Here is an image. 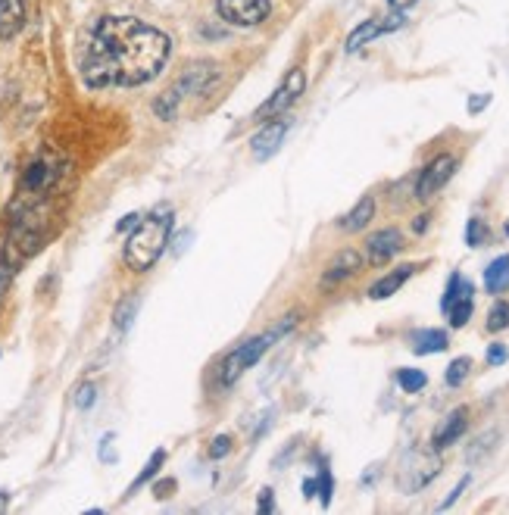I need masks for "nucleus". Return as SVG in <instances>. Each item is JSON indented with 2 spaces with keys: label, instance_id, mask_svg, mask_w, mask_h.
<instances>
[{
  "label": "nucleus",
  "instance_id": "10",
  "mask_svg": "<svg viewBox=\"0 0 509 515\" xmlns=\"http://www.w3.org/2000/svg\"><path fill=\"white\" fill-rule=\"evenodd\" d=\"M400 25H403V13H394V16H388V19H366V22H360V25H356V29L350 32V38H347V54H356V50L366 47L369 41H375L378 35L397 32Z\"/></svg>",
  "mask_w": 509,
  "mask_h": 515
},
{
  "label": "nucleus",
  "instance_id": "6",
  "mask_svg": "<svg viewBox=\"0 0 509 515\" xmlns=\"http://www.w3.org/2000/svg\"><path fill=\"white\" fill-rule=\"evenodd\" d=\"M303 88H307V75H303V69H294L288 72V79L278 85V91L263 103V107L257 110V116L253 119H260V122H269V119H278V116H285L294 103L300 100Z\"/></svg>",
  "mask_w": 509,
  "mask_h": 515
},
{
  "label": "nucleus",
  "instance_id": "9",
  "mask_svg": "<svg viewBox=\"0 0 509 515\" xmlns=\"http://www.w3.org/2000/svg\"><path fill=\"white\" fill-rule=\"evenodd\" d=\"M216 79H219V69H216L213 63H194V66H188L182 75H178V82L169 88V94H172L178 103H182L188 94H203Z\"/></svg>",
  "mask_w": 509,
  "mask_h": 515
},
{
  "label": "nucleus",
  "instance_id": "22",
  "mask_svg": "<svg viewBox=\"0 0 509 515\" xmlns=\"http://www.w3.org/2000/svg\"><path fill=\"white\" fill-rule=\"evenodd\" d=\"M135 313H138V297H125V300L116 306V316H113L116 328H119V331L129 328V325H132V319H135Z\"/></svg>",
  "mask_w": 509,
  "mask_h": 515
},
{
  "label": "nucleus",
  "instance_id": "21",
  "mask_svg": "<svg viewBox=\"0 0 509 515\" xmlns=\"http://www.w3.org/2000/svg\"><path fill=\"white\" fill-rule=\"evenodd\" d=\"M163 462H166V450H157L154 456H150V462H147V466H144V472L132 481V487H129V494H135L138 491V487L141 484H147L150 478H154L157 472H160V466H163Z\"/></svg>",
  "mask_w": 509,
  "mask_h": 515
},
{
  "label": "nucleus",
  "instance_id": "11",
  "mask_svg": "<svg viewBox=\"0 0 509 515\" xmlns=\"http://www.w3.org/2000/svg\"><path fill=\"white\" fill-rule=\"evenodd\" d=\"M403 250V235L397 228H381L366 241V253H369V263L375 266H385L391 263V256H397Z\"/></svg>",
  "mask_w": 509,
  "mask_h": 515
},
{
  "label": "nucleus",
  "instance_id": "23",
  "mask_svg": "<svg viewBox=\"0 0 509 515\" xmlns=\"http://www.w3.org/2000/svg\"><path fill=\"white\" fill-rule=\"evenodd\" d=\"M469 369H472V359L469 356L453 359L450 369H447V384H450V388H460V384L469 378Z\"/></svg>",
  "mask_w": 509,
  "mask_h": 515
},
{
  "label": "nucleus",
  "instance_id": "14",
  "mask_svg": "<svg viewBox=\"0 0 509 515\" xmlns=\"http://www.w3.org/2000/svg\"><path fill=\"white\" fill-rule=\"evenodd\" d=\"M466 425H469V409L466 406H460V409H453L450 416L441 422V428L435 431V444L438 450H444V447H450V444H456L460 441V437L466 434Z\"/></svg>",
  "mask_w": 509,
  "mask_h": 515
},
{
  "label": "nucleus",
  "instance_id": "33",
  "mask_svg": "<svg viewBox=\"0 0 509 515\" xmlns=\"http://www.w3.org/2000/svg\"><path fill=\"white\" fill-rule=\"evenodd\" d=\"M275 509V497H272V491L266 487V491H260V503H257V512H272Z\"/></svg>",
  "mask_w": 509,
  "mask_h": 515
},
{
  "label": "nucleus",
  "instance_id": "29",
  "mask_svg": "<svg viewBox=\"0 0 509 515\" xmlns=\"http://www.w3.org/2000/svg\"><path fill=\"white\" fill-rule=\"evenodd\" d=\"M94 400H97V388H94V384H82L79 394H75V406H79V409H91Z\"/></svg>",
  "mask_w": 509,
  "mask_h": 515
},
{
  "label": "nucleus",
  "instance_id": "2",
  "mask_svg": "<svg viewBox=\"0 0 509 515\" xmlns=\"http://www.w3.org/2000/svg\"><path fill=\"white\" fill-rule=\"evenodd\" d=\"M172 235V210L157 206L154 213L141 216V222L132 228L129 241H125V266L132 272H147L163 256Z\"/></svg>",
  "mask_w": 509,
  "mask_h": 515
},
{
  "label": "nucleus",
  "instance_id": "3",
  "mask_svg": "<svg viewBox=\"0 0 509 515\" xmlns=\"http://www.w3.org/2000/svg\"><path fill=\"white\" fill-rule=\"evenodd\" d=\"M297 325V316H285L282 322H278L269 334H260V338H250L247 344L235 347L232 353H228L222 363H219V384L222 388H232V384L253 366V363H260V356L278 341V338H285V334Z\"/></svg>",
  "mask_w": 509,
  "mask_h": 515
},
{
  "label": "nucleus",
  "instance_id": "12",
  "mask_svg": "<svg viewBox=\"0 0 509 515\" xmlns=\"http://www.w3.org/2000/svg\"><path fill=\"white\" fill-rule=\"evenodd\" d=\"M285 135H288V119L266 122V125L260 128V132L253 135V141H250L253 157H257V160H269V157H275V150L282 147Z\"/></svg>",
  "mask_w": 509,
  "mask_h": 515
},
{
  "label": "nucleus",
  "instance_id": "16",
  "mask_svg": "<svg viewBox=\"0 0 509 515\" xmlns=\"http://www.w3.org/2000/svg\"><path fill=\"white\" fill-rule=\"evenodd\" d=\"M413 272H416V266H400V269H394V272H388L385 278H378L375 285L369 288V297L372 300H388L391 294H397L406 281L413 278Z\"/></svg>",
  "mask_w": 509,
  "mask_h": 515
},
{
  "label": "nucleus",
  "instance_id": "31",
  "mask_svg": "<svg viewBox=\"0 0 509 515\" xmlns=\"http://www.w3.org/2000/svg\"><path fill=\"white\" fill-rule=\"evenodd\" d=\"M469 481H472V475L460 478V484H456V487H453V494H450V497H447V500L441 503V509H450V506H453L456 500H460V494H463V491H466V487H469Z\"/></svg>",
  "mask_w": 509,
  "mask_h": 515
},
{
  "label": "nucleus",
  "instance_id": "25",
  "mask_svg": "<svg viewBox=\"0 0 509 515\" xmlns=\"http://www.w3.org/2000/svg\"><path fill=\"white\" fill-rule=\"evenodd\" d=\"M488 241V225H485V219H469V225H466V244L469 247H481Z\"/></svg>",
  "mask_w": 509,
  "mask_h": 515
},
{
  "label": "nucleus",
  "instance_id": "35",
  "mask_svg": "<svg viewBox=\"0 0 509 515\" xmlns=\"http://www.w3.org/2000/svg\"><path fill=\"white\" fill-rule=\"evenodd\" d=\"M488 100H491L488 94H485V97H472V100H469V113H478V110H485V107H488Z\"/></svg>",
  "mask_w": 509,
  "mask_h": 515
},
{
  "label": "nucleus",
  "instance_id": "24",
  "mask_svg": "<svg viewBox=\"0 0 509 515\" xmlns=\"http://www.w3.org/2000/svg\"><path fill=\"white\" fill-rule=\"evenodd\" d=\"M503 328H509V303L497 300L488 313V331H503Z\"/></svg>",
  "mask_w": 509,
  "mask_h": 515
},
{
  "label": "nucleus",
  "instance_id": "36",
  "mask_svg": "<svg viewBox=\"0 0 509 515\" xmlns=\"http://www.w3.org/2000/svg\"><path fill=\"white\" fill-rule=\"evenodd\" d=\"M388 4H391V10L403 13L406 7H413V4H416V0H388Z\"/></svg>",
  "mask_w": 509,
  "mask_h": 515
},
{
  "label": "nucleus",
  "instance_id": "26",
  "mask_svg": "<svg viewBox=\"0 0 509 515\" xmlns=\"http://www.w3.org/2000/svg\"><path fill=\"white\" fill-rule=\"evenodd\" d=\"M13 272H16V263L10 260V253L4 250V253H0V300H4V294L10 291Z\"/></svg>",
  "mask_w": 509,
  "mask_h": 515
},
{
  "label": "nucleus",
  "instance_id": "8",
  "mask_svg": "<svg viewBox=\"0 0 509 515\" xmlns=\"http://www.w3.org/2000/svg\"><path fill=\"white\" fill-rule=\"evenodd\" d=\"M453 172H456V157H450V153H441V157H435V160H431V163L422 169V175H419V182H416V197H419V200H431V197H435V194L450 182Z\"/></svg>",
  "mask_w": 509,
  "mask_h": 515
},
{
  "label": "nucleus",
  "instance_id": "4",
  "mask_svg": "<svg viewBox=\"0 0 509 515\" xmlns=\"http://www.w3.org/2000/svg\"><path fill=\"white\" fill-rule=\"evenodd\" d=\"M441 472V456L438 447H413L410 453L403 456L400 472H397V484L403 494H419L425 484H431Z\"/></svg>",
  "mask_w": 509,
  "mask_h": 515
},
{
  "label": "nucleus",
  "instance_id": "28",
  "mask_svg": "<svg viewBox=\"0 0 509 515\" xmlns=\"http://www.w3.org/2000/svg\"><path fill=\"white\" fill-rule=\"evenodd\" d=\"M232 453V437L228 434H219V437H213V444H210V456L213 459H222V456H228Z\"/></svg>",
  "mask_w": 509,
  "mask_h": 515
},
{
  "label": "nucleus",
  "instance_id": "1",
  "mask_svg": "<svg viewBox=\"0 0 509 515\" xmlns=\"http://www.w3.org/2000/svg\"><path fill=\"white\" fill-rule=\"evenodd\" d=\"M172 41L135 16H100L79 44V75L94 91L138 88L166 69Z\"/></svg>",
  "mask_w": 509,
  "mask_h": 515
},
{
  "label": "nucleus",
  "instance_id": "7",
  "mask_svg": "<svg viewBox=\"0 0 509 515\" xmlns=\"http://www.w3.org/2000/svg\"><path fill=\"white\" fill-rule=\"evenodd\" d=\"M269 13V0H219V16L228 25H241V29H253V25L266 22Z\"/></svg>",
  "mask_w": 509,
  "mask_h": 515
},
{
  "label": "nucleus",
  "instance_id": "32",
  "mask_svg": "<svg viewBox=\"0 0 509 515\" xmlns=\"http://www.w3.org/2000/svg\"><path fill=\"white\" fill-rule=\"evenodd\" d=\"M494 437H497V434H485V437H478V441H475L478 447H472V450H469V459H478V456L485 453V450H491V447H494V444H491Z\"/></svg>",
  "mask_w": 509,
  "mask_h": 515
},
{
  "label": "nucleus",
  "instance_id": "39",
  "mask_svg": "<svg viewBox=\"0 0 509 515\" xmlns=\"http://www.w3.org/2000/svg\"><path fill=\"white\" fill-rule=\"evenodd\" d=\"M413 228H416V231H419V235H422V231L428 228V216H419V219L413 222Z\"/></svg>",
  "mask_w": 509,
  "mask_h": 515
},
{
  "label": "nucleus",
  "instance_id": "38",
  "mask_svg": "<svg viewBox=\"0 0 509 515\" xmlns=\"http://www.w3.org/2000/svg\"><path fill=\"white\" fill-rule=\"evenodd\" d=\"M188 241H191V231H185V235H182V238H178V244H175V253H182Z\"/></svg>",
  "mask_w": 509,
  "mask_h": 515
},
{
  "label": "nucleus",
  "instance_id": "37",
  "mask_svg": "<svg viewBox=\"0 0 509 515\" xmlns=\"http://www.w3.org/2000/svg\"><path fill=\"white\" fill-rule=\"evenodd\" d=\"M303 497H316V481L313 478L303 481Z\"/></svg>",
  "mask_w": 509,
  "mask_h": 515
},
{
  "label": "nucleus",
  "instance_id": "34",
  "mask_svg": "<svg viewBox=\"0 0 509 515\" xmlns=\"http://www.w3.org/2000/svg\"><path fill=\"white\" fill-rule=\"evenodd\" d=\"M138 222H141V216H138V213H129V216H125V219L116 225V231H129V228H135Z\"/></svg>",
  "mask_w": 509,
  "mask_h": 515
},
{
  "label": "nucleus",
  "instance_id": "27",
  "mask_svg": "<svg viewBox=\"0 0 509 515\" xmlns=\"http://www.w3.org/2000/svg\"><path fill=\"white\" fill-rule=\"evenodd\" d=\"M332 491H335L332 472H328V469H322V472H319V478H316V494H319L322 506H328V503H332Z\"/></svg>",
  "mask_w": 509,
  "mask_h": 515
},
{
  "label": "nucleus",
  "instance_id": "5",
  "mask_svg": "<svg viewBox=\"0 0 509 515\" xmlns=\"http://www.w3.org/2000/svg\"><path fill=\"white\" fill-rule=\"evenodd\" d=\"M472 306H475V288L472 281H466L460 272H453L447 281V294L441 300V309L447 313L453 328H463L472 319Z\"/></svg>",
  "mask_w": 509,
  "mask_h": 515
},
{
  "label": "nucleus",
  "instance_id": "30",
  "mask_svg": "<svg viewBox=\"0 0 509 515\" xmlns=\"http://www.w3.org/2000/svg\"><path fill=\"white\" fill-rule=\"evenodd\" d=\"M506 359H509V350L503 344H491L488 347V366H503Z\"/></svg>",
  "mask_w": 509,
  "mask_h": 515
},
{
  "label": "nucleus",
  "instance_id": "13",
  "mask_svg": "<svg viewBox=\"0 0 509 515\" xmlns=\"http://www.w3.org/2000/svg\"><path fill=\"white\" fill-rule=\"evenodd\" d=\"M363 269V256L356 253V250H341L335 260H332V266L325 269V275H322V285L325 288H332V285H341V281H347L350 275H356Z\"/></svg>",
  "mask_w": 509,
  "mask_h": 515
},
{
  "label": "nucleus",
  "instance_id": "19",
  "mask_svg": "<svg viewBox=\"0 0 509 515\" xmlns=\"http://www.w3.org/2000/svg\"><path fill=\"white\" fill-rule=\"evenodd\" d=\"M372 219H375V200H372V197H363V200L356 203L353 210L341 219V228H344V231H363Z\"/></svg>",
  "mask_w": 509,
  "mask_h": 515
},
{
  "label": "nucleus",
  "instance_id": "17",
  "mask_svg": "<svg viewBox=\"0 0 509 515\" xmlns=\"http://www.w3.org/2000/svg\"><path fill=\"white\" fill-rule=\"evenodd\" d=\"M447 350V331L441 328H425L413 334V353L428 356V353H444Z\"/></svg>",
  "mask_w": 509,
  "mask_h": 515
},
{
  "label": "nucleus",
  "instance_id": "15",
  "mask_svg": "<svg viewBox=\"0 0 509 515\" xmlns=\"http://www.w3.org/2000/svg\"><path fill=\"white\" fill-rule=\"evenodd\" d=\"M25 25V4L22 0H0V41H10Z\"/></svg>",
  "mask_w": 509,
  "mask_h": 515
},
{
  "label": "nucleus",
  "instance_id": "40",
  "mask_svg": "<svg viewBox=\"0 0 509 515\" xmlns=\"http://www.w3.org/2000/svg\"><path fill=\"white\" fill-rule=\"evenodd\" d=\"M7 506H10V494L0 491V512H7Z\"/></svg>",
  "mask_w": 509,
  "mask_h": 515
},
{
  "label": "nucleus",
  "instance_id": "20",
  "mask_svg": "<svg viewBox=\"0 0 509 515\" xmlns=\"http://www.w3.org/2000/svg\"><path fill=\"white\" fill-rule=\"evenodd\" d=\"M425 372H419V369H400L397 372V384L406 391V394H416V391H422L425 388Z\"/></svg>",
  "mask_w": 509,
  "mask_h": 515
},
{
  "label": "nucleus",
  "instance_id": "18",
  "mask_svg": "<svg viewBox=\"0 0 509 515\" xmlns=\"http://www.w3.org/2000/svg\"><path fill=\"white\" fill-rule=\"evenodd\" d=\"M485 288H488V294H503L509 288V253L497 256V260L485 269Z\"/></svg>",
  "mask_w": 509,
  "mask_h": 515
},
{
  "label": "nucleus",
  "instance_id": "41",
  "mask_svg": "<svg viewBox=\"0 0 509 515\" xmlns=\"http://www.w3.org/2000/svg\"><path fill=\"white\" fill-rule=\"evenodd\" d=\"M506 235H509V222H506Z\"/></svg>",
  "mask_w": 509,
  "mask_h": 515
}]
</instances>
